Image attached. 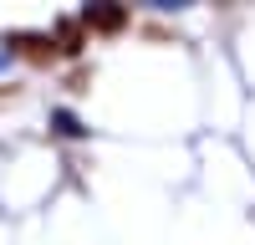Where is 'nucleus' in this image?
<instances>
[{
    "label": "nucleus",
    "mask_w": 255,
    "mask_h": 245,
    "mask_svg": "<svg viewBox=\"0 0 255 245\" xmlns=\"http://www.w3.org/2000/svg\"><path fill=\"white\" fill-rule=\"evenodd\" d=\"M51 122H56V133H67V138H77V133H82V122H77L72 113H56Z\"/></svg>",
    "instance_id": "20e7f679"
},
{
    "label": "nucleus",
    "mask_w": 255,
    "mask_h": 245,
    "mask_svg": "<svg viewBox=\"0 0 255 245\" xmlns=\"http://www.w3.org/2000/svg\"><path fill=\"white\" fill-rule=\"evenodd\" d=\"M5 41H10V51H15V56L36 61V67H51V61L61 56V51H56V36H46V31H10Z\"/></svg>",
    "instance_id": "f257e3e1"
},
{
    "label": "nucleus",
    "mask_w": 255,
    "mask_h": 245,
    "mask_svg": "<svg viewBox=\"0 0 255 245\" xmlns=\"http://www.w3.org/2000/svg\"><path fill=\"white\" fill-rule=\"evenodd\" d=\"M82 26H87V31H102V36H118V31L128 26V10H123V5H87V10H82Z\"/></svg>",
    "instance_id": "f03ea898"
},
{
    "label": "nucleus",
    "mask_w": 255,
    "mask_h": 245,
    "mask_svg": "<svg viewBox=\"0 0 255 245\" xmlns=\"http://www.w3.org/2000/svg\"><path fill=\"white\" fill-rule=\"evenodd\" d=\"M56 51L61 56H77L82 46H87V26H82V20H56Z\"/></svg>",
    "instance_id": "7ed1b4c3"
}]
</instances>
